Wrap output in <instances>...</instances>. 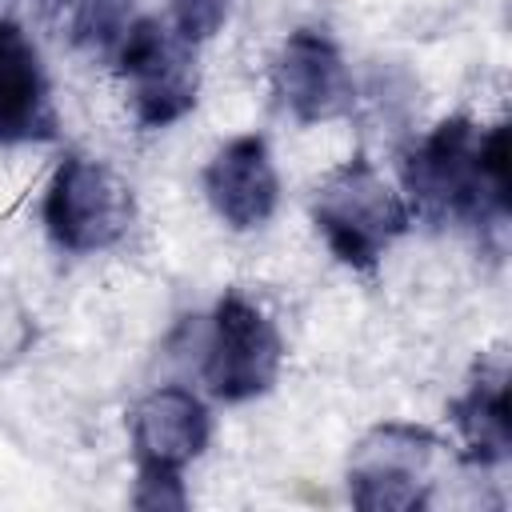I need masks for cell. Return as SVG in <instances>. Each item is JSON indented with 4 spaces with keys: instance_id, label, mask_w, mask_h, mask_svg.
I'll use <instances>...</instances> for the list:
<instances>
[{
    "instance_id": "obj_5",
    "label": "cell",
    "mask_w": 512,
    "mask_h": 512,
    "mask_svg": "<svg viewBox=\"0 0 512 512\" xmlns=\"http://www.w3.org/2000/svg\"><path fill=\"white\" fill-rule=\"evenodd\" d=\"M112 60L128 84L132 116L140 128H168L196 108V44L180 40L172 24H160L156 16H136Z\"/></svg>"
},
{
    "instance_id": "obj_1",
    "label": "cell",
    "mask_w": 512,
    "mask_h": 512,
    "mask_svg": "<svg viewBox=\"0 0 512 512\" xmlns=\"http://www.w3.org/2000/svg\"><path fill=\"white\" fill-rule=\"evenodd\" d=\"M408 216L432 228H504L508 196V124L476 128L468 116L440 120L400 164Z\"/></svg>"
},
{
    "instance_id": "obj_8",
    "label": "cell",
    "mask_w": 512,
    "mask_h": 512,
    "mask_svg": "<svg viewBox=\"0 0 512 512\" xmlns=\"http://www.w3.org/2000/svg\"><path fill=\"white\" fill-rule=\"evenodd\" d=\"M272 92L296 124H324L352 108L356 84L344 52L316 28H296L272 56Z\"/></svg>"
},
{
    "instance_id": "obj_3",
    "label": "cell",
    "mask_w": 512,
    "mask_h": 512,
    "mask_svg": "<svg viewBox=\"0 0 512 512\" xmlns=\"http://www.w3.org/2000/svg\"><path fill=\"white\" fill-rule=\"evenodd\" d=\"M136 456V508H184V468L208 448L212 416L184 384H160L128 416Z\"/></svg>"
},
{
    "instance_id": "obj_13",
    "label": "cell",
    "mask_w": 512,
    "mask_h": 512,
    "mask_svg": "<svg viewBox=\"0 0 512 512\" xmlns=\"http://www.w3.org/2000/svg\"><path fill=\"white\" fill-rule=\"evenodd\" d=\"M228 12H232V0H168V24H172V32L180 40L196 44V48L224 28Z\"/></svg>"
},
{
    "instance_id": "obj_2",
    "label": "cell",
    "mask_w": 512,
    "mask_h": 512,
    "mask_svg": "<svg viewBox=\"0 0 512 512\" xmlns=\"http://www.w3.org/2000/svg\"><path fill=\"white\" fill-rule=\"evenodd\" d=\"M312 220L328 252L356 272H372L384 252L412 228L404 196L376 172L368 156L344 160L316 184Z\"/></svg>"
},
{
    "instance_id": "obj_7",
    "label": "cell",
    "mask_w": 512,
    "mask_h": 512,
    "mask_svg": "<svg viewBox=\"0 0 512 512\" xmlns=\"http://www.w3.org/2000/svg\"><path fill=\"white\" fill-rule=\"evenodd\" d=\"M444 444L420 424L372 428L348 460V496L364 512H416L428 504L432 460Z\"/></svg>"
},
{
    "instance_id": "obj_9",
    "label": "cell",
    "mask_w": 512,
    "mask_h": 512,
    "mask_svg": "<svg viewBox=\"0 0 512 512\" xmlns=\"http://www.w3.org/2000/svg\"><path fill=\"white\" fill-rule=\"evenodd\" d=\"M204 196L232 232L268 224L280 204V176L268 140L256 132L228 140L204 168Z\"/></svg>"
},
{
    "instance_id": "obj_10",
    "label": "cell",
    "mask_w": 512,
    "mask_h": 512,
    "mask_svg": "<svg viewBox=\"0 0 512 512\" xmlns=\"http://www.w3.org/2000/svg\"><path fill=\"white\" fill-rule=\"evenodd\" d=\"M56 136V108L40 48L20 20L0 16V144H44Z\"/></svg>"
},
{
    "instance_id": "obj_6",
    "label": "cell",
    "mask_w": 512,
    "mask_h": 512,
    "mask_svg": "<svg viewBox=\"0 0 512 512\" xmlns=\"http://www.w3.org/2000/svg\"><path fill=\"white\" fill-rule=\"evenodd\" d=\"M284 364V344L268 312L244 292L228 288L208 324L204 344V384L224 404H248L264 396Z\"/></svg>"
},
{
    "instance_id": "obj_11",
    "label": "cell",
    "mask_w": 512,
    "mask_h": 512,
    "mask_svg": "<svg viewBox=\"0 0 512 512\" xmlns=\"http://www.w3.org/2000/svg\"><path fill=\"white\" fill-rule=\"evenodd\" d=\"M452 424L464 440V460L492 468L512 452V416H508V372L504 364H480L468 388L452 400Z\"/></svg>"
},
{
    "instance_id": "obj_12",
    "label": "cell",
    "mask_w": 512,
    "mask_h": 512,
    "mask_svg": "<svg viewBox=\"0 0 512 512\" xmlns=\"http://www.w3.org/2000/svg\"><path fill=\"white\" fill-rule=\"evenodd\" d=\"M132 0H72L68 4V32L72 44L92 56H116L120 40L132 28Z\"/></svg>"
},
{
    "instance_id": "obj_4",
    "label": "cell",
    "mask_w": 512,
    "mask_h": 512,
    "mask_svg": "<svg viewBox=\"0 0 512 512\" xmlns=\"http://www.w3.org/2000/svg\"><path fill=\"white\" fill-rule=\"evenodd\" d=\"M132 216V188L116 176L112 164L68 152L52 172V184L44 192V228L60 252H104L128 236Z\"/></svg>"
}]
</instances>
